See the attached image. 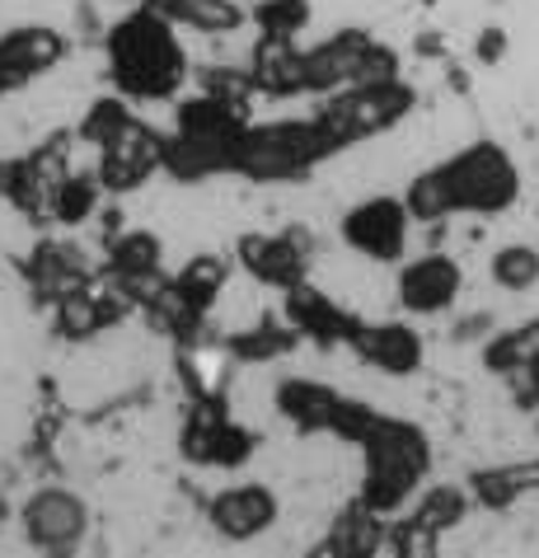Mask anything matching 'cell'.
I'll return each mask as SVG.
<instances>
[{
    "label": "cell",
    "instance_id": "6da1fadb",
    "mask_svg": "<svg viewBox=\"0 0 539 558\" xmlns=\"http://www.w3.org/2000/svg\"><path fill=\"white\" fill-rule=\"evenodd\" d=\"M174 28L179 24L160 5H150V0H142V10L122 14L108 28L103 52H108V75H113L118 95L146 99V104L179 95L183 81H188V52H183Z\"/></svg>",
    "mask_w": 539,
    "mask_h": 558
},
{
    "label": "cell",
    "instance_id": "7a4b0ae2",
    "mask_svg": "<svg viewBox=\"0 0 539 558\" xmlns=\"http://www.w3.org/2000/svg\"><path fill=\"white\" fill-rule=\"evenodd\" d=\"M362 456H366V474H362V507L390 511L404 507L413 493L422 488V478L431 470V441L418 423L404 417H376L371 432L362 437Z\"/></svg>",
    "mask_w": 539,
    "mask_h": 558
},
{
    "label": "cell",
    "instance_id": "3957f363",
    "mask_svg": "<svg viewBox=\"0 0 539 558\" xmlns=\"http://www.w3.org/2000/svg\"><path fill=\"white\" fill-rule=\"evenodd\" d=\"M338 155L329 142V132L315 118L301 122H249L230 155V174L249 179V183H301L315 169Z\"/></svg>",
    "mask_w": 539,
    "mask_h": 558
},
{
    "label": "cell",
    "instance_id": "277c9868",
    "mask_svg": "<svg viewBox=\"0 0 539 558\" xmlns=\"http://www.w3.org/2000/svg\"><path fill=\"white\" fill-rule=\"evenodd\" d=\"M413 108H418V89L394 75V81H362V85L338 89V95H329V104L315 113V122L329 132V142L338 150H347L357 142L394 132Z\"/></svg>",
    "mask_w": 539,
    "mask_h": 558
},
{
    "label": "cell",
    "instance_id": "5b68a950",
    "mask_svg": "<svg viewBox=\"0 0 539 558\" xmlns=\"http://www.w3.org/2000/svg\"><path fill=\"white\" fill-rule=\"evenodd\" d=\"M437 174L451 193L455 216H502L520 203V165L498 142H469L451 160H441Z\"/></svg>",
    "mask_w": 539,
    "mask_h": 558
},
{
    "label": "cell",
    "instance_id": "8992f818",
    "mask_svg": "<svg viewBox=\"0 0 539 558\" xmlns=\"http://www.w3.org/2000/svg\"><path fill=\"white\" fill-rule=\"evenodd\" d=\"M413 240V211L404 197L376 193L343 211V244L371 263H404Z\"/></svg>",
    "mask_w": 539,
    "mask_h": 558
},
{
    "label": "cell",
    "instance_id": "52a82bcc",
    "mask_svg": "<svg viewBox=\"0 0 539 558\" xmlns=\"http://www.w3.org/2000/svg\"><path fill=\"white\" fill-rule=\"evenodd\" d=\"M20 525H24V539L42 554H71L85 545V531H89V507L81 493L71 488H38L34 498L20 507Z\"/></svg>",
    "mask_w": 539,
    "mask_h": 558
},
{
    "label": "cell",
    "instance_id": "ba28073f",
    "mask_svg": "<svg viewBox=\"0 0 539 558\" xmlns=\"http://www.w3.org/2000/svg\"><path fill=\"white\" fill-rule=\"evenodd\" d=\"M66 52H71V43L52 24L5 28L0 34V95H14V89L42 81V75L66 61Z\"/></svg>",
    "mask_w": 539,
    "mask_h": 558
},
{
    "label": "cell",
    "instance_id": "9c48e42d",
    "mask_svg": "<svg viewBox=\"0 0 539 558\" xmlns=\"http://www.w3.org/2000/svg\"><path fill=\"white\" fill-rule=\"evenodd\" d=\"M465 291V268L451 258V254H418L408 263H399V277H394V301L404 315H441L451 310Z\"/></svg>",
    "mask_w": 539,
    "mask_h": 558
},
{
    "label": "cell",
    "instance_id": "30bf717a",
    "mask_svg": "<svg viewBox=\"0 0 539 558\" xmlns=\"http://www.w3.org/2000/svg\"><path fill=\"white\" fill-rule=\"evenodd\" d=\"M179 446L193 464H221V470H235V464L254 456V437L216 404V399H197L193 404Z\"/></svg>",
    "mask_w": 539,
    "mask_h": 558
},
{
    "label": "cell",
    "instance_id": "8fae6325",
    "mask_svg": "<svg viewBox=\"0 0 539 558\" xmlns=\"http://www.w3.org/2000/svg\"><path fill=\"white\" fill-rule=\"evenodd\" d=\"M371 52L376 38L366 28H338L329 43L305 52V95H338L347 85H362Z\"/></svg>",
    "mask_w": 539,
    "mask_h": 558
},
{
    "label": "cell",
    "instance_id": "7c38bea8",
    "mask_svg": "<svg viewBox=\"0 0 539 558\" xmlns=\"http://www.w3.org/2000/svg\"><path fill=\"white\" fill-rule=\"evenodd\" d=\"M164 146H169V136H160L156 128H146V122H132L113 146L99 150L95 174L103 183V193H136L150 174H160L164 169Z\"/></svg>",
    "mask_w": 539,
    "mask_h": 558
},
{
    "label": "cell",
    "instance_id": "4fadbf2b",
    "mask_svg": "<svg viewBox=\"0 0 539 558\" xmlns=\"http://www.w3.org/2000/svg\"><path fill=\"white\" fill-rule=\"evenodd\" d=\"M277 517H282V502L268 484H230L207 502V521L211 531L230 539V545H244V539L268 535Z\"/></svg>",
    "mask_w": 539,
    "mask_h": 558
},
{
    "label": "cell",
    "instance_id": "5bb4252c",
    "mask_svg": "<svg viewBox=\"0 0 539 558\" xmlns=\"http://www.w3.org/2000/svg\"><path fill=\"white\" fill-rule=\"evenodd\" d=\"M352 348L371 371L380 376H418L422 371V356H427V343L422 333L413 329L404 319H380V324H362Z\"/></svg>",
    "mask_w": 539,
    "mask_h": 558
},
{
    "label": "cell",
    "instance_id": "9a60e30c",
    "mask_svg": "<svg viewBox=\"0 0 539 558\" xmlns=\"http://www.w3.org/2000/svg\"><path fill=\"white\" fill-rule=\"evenodd\" d=\"M282 315H286L291 329L305 333V338H315L319 348L352 343V338H357V329H362V319H352L347 310H338V305L323 296L319 287H310V282H296V287L282 291Z\"/></svg>",
    "mask_w": 539,
    "mask_h": 558
},
{
    "label": "cell",
    "instance_id": "2e32d148",
    "mask_svg": "<svg viewBox=\"0 0 539 558\" xmlns=\"http://www.w3.org/2000/svg\"><path fill=\"white\" fill-rule=\"evenodd\" d=\"M240 268L258 277L264 287H296L305 282V235L301 230H286V235H240L235 244Z\"/></svg>",
    "mask_w": 539,
    "mask_h": 558
},
{
    "label": "cell",
    "instance_id": "e0dca14e",
    "mask_svg": "<svg viewBox=\"0 0 539 558\" xmlns=\"http://www.w3.org/2000/svg\"><path fill=\"white\" fill-rule=\"evenodd\" d=\"M249 71H254V81H258V95H268V99L305 95V52L296 48V38L258 34Z\"/></svg>",
    "mask_w": 539,
    "mask_h": 558
},
{
    "label": "cell",
    "instance_id": "ac0fdd59",
    "mask_svg": "<svg viewBox=\"0 0 539 558\" xmlns=\"http://www.w3.org/2000/svg\"><path fill=\"white\" fill-rule=\"evenodd\" d=\"M244 128H249L244 104L216 99V95H207V89H197L193 99H183L174 108V132H183V136H203V142H240Z\"/></svg>",
    "mask_w": 539,
    "mask_h": 558
},
{
    "label": "cell",
    "instance_id": "d6986e66",
    "mask_svg": "<svg viewBox=\"0 0 539 558\" xmlns=\"http://www.w3.org/2000/svg\"><path fill=\"white\" fill-rule=\"evenodd\" d=\"M230 155H235V142H203V136L174 132L164 146V174L179 183H203L216 174H230Z\"/></svg>",
    "mask_w": 539,
    "mask_h": 558
},
{
    "label": "cell",
    "instance_id": "ffe728a7",
    "mask_svg": "<svg viewBox=\"0 0 539 558\" xmlns=\"http://www.w3.org/2000/svg\"><path fill=\"white\" fill-rule=\"evenodd\" d=\"M150 5H160L174 24L197 28V34H235L249 24V10L235 0H150Z\"/></svg>",
    "mask_w": 539,
    "mask_h": 558
},
{
    "label": "cell",
    "instance_id": "44dd1931",
    "mask_svg": "<svg viewBox=\"0 0 539 558\" xmlns=\"http://www.w3.org/2000/svg\"><path fill=\"white\" fill-rule=\"evenodd\" d=\"M52 305H57V333L61 338H75V343H81V338L103 333L108 324H113V319H108V305H103L95 282L66 291V296H57Z\"/></svg>",
    "mask_w": 539,
    "mask_h": 558
},
{
    "label": "cell",
    "instance_id": "7402d4cb",
    "mask_svg": "<svg viewBox=\"0 0 539 558\" xmlns=\"http://www.w3.org/2000/svg\"><path fill=\"white\" fill-rule=\"evenodd\" d=\"M160 258H164V244H160L156 230H122V235L108 240L103 272H113V277H150V272H160Z\"/></svg>",
    "mask_w": 539,
    "mask_h": 558
},
{
    "label": "cell",
    "instance_id": "603a6c76",
    "mask_svg": "<svg viewBox=\"0 0 539 558\" xmlns=\"http://www.w3.org/2000/svg\"><path fill=\"white\" fill-rule=\"evenodd\" d=\"M338 399H343V395L323 390V385H315V380H286L282 390H277V404H282V413L296 427H305V432H329Z\"/></svg>",
    "mask_w": 539,
    "mask_h": 558
},
{
    "label": "cell",
    "instance_id": "cb8c5ba5",
    "mask_svg": "<svg viewBox=\"0 0 539 558\" xmlns=\"http://www.w3.org/2000/svg\"><path fill=\"white\" fill-rule=\"evenodd\" d=\"M136 122L132 113V99L127 95H99L95 104L85 108V118H81V128H75V136H81L85 146H113L122 132H127Z\"/></svg>",
    "mask_w": 539,
    "mask_h": 558
},
{
    "label": "cell",
    "instance_id": "d4e9b609",
    "mask_svg": "<svg viewBox=\"0 0 539 558\" xmlns=\"http://www.w3.org/2000/svg\"><path fill=\"white\" fill-rule=\"evenodd\" d=\"M488 277L498 291L526 296V291L539 287V250L535 244H502V250L488 258Z\"/></svg>",
    "mask_w": 539,
    "mask_h": 558
},
{
    "label": "cell",
    "instance_id": "484cf974",
    "mask_svg": "<svg viewBox=\"0 0 539 558\" xmlns=\"http://www.w3.org/2000/svg\"><path fill=\"white\" fill-rule=\"evenodd\" d=\"M103 203V183L99 174H66L57 183V193H52V221L57 226H85L89 216L99 211Z\"/></svg>",
    "mask_w": 539,
    "mask_h": 558
},
{
    "label": "cell",
    "instance_id": "4316f807",
    "mask_svg": "<svg viewBox=\"0 0 539 558\" xmlns=\"http://www.w3.org/2000/svg\"><path fill=\"white\" fill-rule=\"evenodd\" d=\"M296 329L291 324H258V329H244V333H235L225 343V352L235 356V362H277V356H286L291 348H296Z\"/></svg>",
    "mask_w": 539,
    "mask_h": 558
},
{
    "label": "cell",
    "instance_id": "83f0119b",
    "mask_svg": "<svg viewBox=\"0 0 539 558\" xmlns=\"http://www.w3.org/2000/svg\"><path fill=\"white\" fill-rule=\"evenodd\" d=\"M404 203H408V211H413V221H422V226H441V221H451V216H455L451 193H445V183H441V174H437V165L408 179Z\"/></svg>",
    "mask_w": 539,
    "mask_h": 558
},
{
    "label": "cell",
    "instance_id": "f1b7e54d",
    "mask_svg": "<svg viewBox=\"0 0 539 558\" xmlns=\"http://www.w3.org/2000/svg\"><path fill=\"white\" fill-rule=\"evenodd\" d=\"M249 20L258 24V34H277V38H296L310 28L315 10L310 0H258L249 10Z\"/></svg>",
    "mask_w": 539,
    "mask_h": 558
},
{
    "label": "cell",
    "instance_id": "f546056e",
    "mask_svg": "<svg viewBox=\"0 0 539 558\" xmlns=\"http://www.w3.org/2000/svg\"><path fill=\"white\" fill-rule=\"evenodd\" d=\"M225 282H230V263H225L221 254H193V258L179 268V287L193 291V296L203 301V305H211L216 296H221Z\"/></svg>",
    "mask_w": 539,
    "mask_h": 558
},
{
    "label": "cell",
    "instance_id": "4dcf8cb0",
    "mask_svg": "<svg viewBox=\"0 0 539 558\" xmlns=\"http://www.w3.org/2000/svg\"><path fill=\"white\" fill-rule=\"evenodd\" d=\"M203 89L216 99H230V104H249L258 95V81H254V71H240V66H207Z\"/></svg>",
    "mask_w": 539,
    "mask_h": 558
},
{
    "label": "cell",
    "instance_id": "1f68e13d",
    "mask_svg": "<svg viewBox=\"0 0 539 558\" xmlns=\"http://www.w3.org/2000/svg\"><path fill=\"white\" fill-rule=\"evenodd\" d=\"M474 57H479L483 66H498L506 57V28H483L479 43H474Z\"/></svg>",
    "mask_w": 539,
    "mask_h": 558
},
{
    "label": "cell",
    "instance_id": "d6a6232c",
    "mask_svg": "<svg viewBox=\"0 0 539 558\" xmlns=\"http://www.w3.org/2000/svg\"><path fill=\"white\" fill-rule=\"evenodd\" d=\"M10 183H14V160H0V197H10Z\"/></svg>",
    "mask_w": 539,
    "mask_h": 558
}]
</instances>
